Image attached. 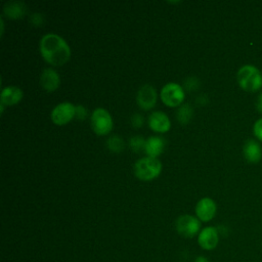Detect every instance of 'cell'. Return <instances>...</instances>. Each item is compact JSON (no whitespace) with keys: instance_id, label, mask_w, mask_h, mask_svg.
<instances>
[{"instance_id":"3957f363","label":"cell","mask_w":262,"mask_h":262,"mask_svg":"<svg viewBox=\"0 0 262 262\" xmlns=\"http://www.w3.org/2000/svg\"><path fill=\"white\" fill-rule=\"evenodd\" d=\"M161 170V161L152 157H142L134 164V173L140 180H151L159 176Z\"/></svg>"},{"instance_id":"277c9868","label":"cell","mask_w":262,"mask_h":262,"mask_svg":"<svg viewBox=\"0 0 262 262\" xmlns=\"http://www.w3.org/2000/svg\"><path fill=\"white\" fill-rule=\"evenodd\" d=\"M90 122L93 131L98 135H104L113 128L112 116L108 111L103 107H96L93 110L90 117Z\"/></svg>"},{"instance_id":"7402d4cb","label":"cell","mask_w":262,"mask_h":262,"mask_svg":"<svg viewBox=\"0 0 262 262\" xmlns=\"http://www.w3.org/2000/svg\"><path fill=\"white\" fill-rule=\"evenodd\" d=\"M75 117L80 119V120H84L87 117V110L84 105L78 104L75 106Z\"/></svg>"},{"instance_id":"44dd1931","label":"cell","mask_w":262,"mask_h":262,"mask_svg":"<svg viewBox=\"0 0 262 262\" xmlns=\"http://www.w3.org/2000/svg\"><path fill=\"white\" fill-rule=\"evenodd\" d=\"M253 131H254V135L256 136V138L260 141H262V118L258 119L254 126H253Z\"/></svg>"},{"instance_id":"6da1fadb","label":"cell","mask_w":262,"mask_h":262,"mask_svg":"<svg viewBox=\"0 0 262 262\" xmlns=\"http://www.w3.org/2000/svg\"><path fill=\"white\" fill-rule=\"evenodd\" d=\"M39 49L43 58L52 66L66 63L71 56V49L67 41L55 33H47L40 39Z\"/></svg>"},{"instance_id":"ffe728a7","label":"cell","mask_w":262,"mask_h":262,"mask_svg":"<svg viewBox=\"0 0 262 262\" xmlns=\"http://www.w3.org/2000/svg\"><path fill=\"white\" fill-rule=\"evenodd\" d=\"M199 84H200V82H199L198 78H195V77H188L184 81V87H185V89H187L189 91H193L195 88H198Z\"/></svg>"},{"instance_id":"ac0fdd59","label":"cell","mask_w":262,"mask_h":262,"mask_svg":"<svg viewBox=\"0 0 262 262\" xmlns=\"http://www.w3.org/2000/svg\"><path fill=\"white\" fill-rule=\"evenodd\" d=\"M106 145H107L108 149H111L112 151L119 152L124 148V141L121 136L114 134L107 138Z\"/></svg>"},{"instance_id":"8992f818","label":"cell","mask_w":262,"mask_h":262,"mask_svg":"<svg viewBox=\"0 0 262 262\" xmlns=\"http://www.w3.org/2000/svg\"><path fill=\"white\" fill-rule=\"evenodd\" d=\"M175 225L177 232L184 237L194 236L201 228L200 219L188 214L179 216L176 219Z\"/></svg>"},{"instance_id":"7a4b0ae2","label":"cell","mask_w":262,"mask_h":262,"mask_svg":"<svg viewBox=\"0 0 262 262\" xmlns=\"http://www.w3.org/2000/svg\"><path fill=\"white\" fill-rule=\"evenodd\" d=\"M237 83L246 91L256 92L262 87V74L253 64H245L237 71Z\"/></svg>"},{"instance_id":"2e32d148","label":"cell","mask_w":262,"mask_h":262,"mask_svg":"<svg viewBox=\"0 0 262 262\" xmlns=\"http://www.w3.org/2000/svg\"><path fill=\"white\" fill-rule=\"evenodd\" d=\"M3 11L10 18H20L27 12V5L21 1H8L3 7Z\"/></svg>"},{"instance_id":"9c48e42d","label":"cell","mask_w":262,"mask_h":262,"mask_svg":"<svg viewBox=\"0 0 262 262\" xmlns=\"http://www.w3.org/2000/svg\"><path fill=\"white\" fill-rule=\"evenodd\" d=\"M219 242V232L217 227L207 226L203 228L198 235V243L204 250H214Z\"/></svg>"},{"instance_id":"603a6c76","label":"cell","mask_w":262,"mask_h":262,"mask_svg":"<svg viewBox=\"0 0 262 262\" xmlns=\"http://www.w3.org/2000/svg\"><path fill=\"white\" fill-rule=\"evenodd\" d=\"M43 20H44V16L39 13V12H35L33 13L31 16H30V21L35 25V26H40L43 24Z\"/></svg>"},{"instance_id":"d4e9b609","label":"cell","mask_w":262,"mask_h":262,"mask_svg":"<svg viewBox=\"0 0 262 262\" xmlns=\"http://www.w3.org/2000/svg\"><path fill=\"white\" fill-rule=\"evenodd\" d=\"M256 107H257L258 112L262 113V92L258 96V99H257V102H256Z\"/></svg>"},{"instance_id":"ba28073f","label":"cell","mask_w":262,"mask_h":262,"mask_svg":"<svg viewBox=\"0 0 262 262\" xmlns=\"http://www.w3.org/2000/svg\"><path fill=\"white\" fill-rule=\"evenodd\" d=\"M137 104L143 110L151 108L157 102V91L150 84L142 85L136 93Z\"/></svg>"},{"instance_id":"8fae6325","label":"cell","mask_w":262,"mask_h":262,"mask_svg":"<svg viewBox=\"0 0 262 262\" xmlns=\"http://www.w3.org/2000/svg\"><path fill=\"white\" fill-rule=\"evenodd\" d=\"M149 127L157 132H166L171 127L169 117L162 111H155L148 116Z\"/></svg>"},{"instance_id":"4fadbf2b","label":"cell","mask_w":262,"mask_h":262,"mask_svg":"<svg viewBox=\"0 0 262 262\" xmlns=\"http://www.w3.org/2000/svg\"><path fill=\"white\" fill-rule=\"evenodd\" d=\"M243 154L249 163H258L262 158V148L255 139H248L243 146Z\"/></svg>"},{"instance_id":"484cf974","label":"cell","mask_w":262,"mask_h":262,"mask_svg":"<svg viewBox=\"0 0 262 262\" xmlns=\"http://www.w3.org/2000/svg\"><path fill=\"white\" fill-rule=\"evenodd\" d=\"M193 262H210V261L204 256H199V257L195 258V260Z\"/></svg>"},{"instance_id":"5bb4252c","label":"cell","mask_w":262,"mask_h":262,"mask_svg":"<svg viewBox=\"0 0 262 262\" xmlns=\"http://www.w3.org/2000/svg\"><path fill=\"white\" fill-rule=\"evenodd\" d=\"M24 96L23 90L17 86H5L1 90V104L12 105L17 103Z\"/></svg>"},{"instance_id":"7c38bea8","label":"cell","mask_w":262,"mask_h":262,"mask_svg":"<svg viewBox=\"0 0 262 262\" xmlns=\"http://www.w3.org/2000/svg\"><path fill=\"white\" fill-rule=\"evenodd\" d=\"M60 83L58 73L52 68H45L40 75V85L46 91H54Z\"/></svg>"},{"instance_id":"d6986e66","label":"cell","mask_w":262,"mask_h":262,"mask_svg":"<svg viewBox=\"0 0 262 262\" xmlns=\"http://www.w3.org/2000/svg\"><path fill=\"white\" fill-rule=\"evenodd\" d=\"M145 141L146 139H144L141 135H134L129 138V146L134 151L144 150Z\"/></svg>"},{"instance_id":"30bf717a","label":"cell","mask_w":262,"mask_h":262,"mask_svg":"<svg viewBox=\"0 0 262 262\" xmlns=\"http://www.w3.org/2000/svg\"><path fill=\"white\" fill-rule=\"evenodd\" d=\"M216 210H217L216 203L214 202V200L208 196L202 198L195 205L196 217L200 220L205 222L210 221L211 219L214 218L216 214Z\"/></svg>"},{"instance_id":"e0dca14e","label":"cell","mask_w":262,"mask_h":262,"mask_svg":"<svg viewBox=\"0 0 262 262\" xmlns=\"http://www.w3.org/2000/svg\"><path fill=\"white\" fill-rule=\"evenodd\" d=\"M192 117V107L188 103L181 104L176 111V118L181 124H186Z\"/></svg>"},{"instance_id":"52a82bcc","label":"cell","mask_w":262,"mask_h":262,"mask_svg":"<svg viewBox=\"0 0 262 262\" xmlns=\"http://www.w3.org/2000/svg\"><path fill=\"white\" fill-rule=\"evenodd\" d=\"M75 106L70 101H62L56 104L51 111V119L57 125L67 124L75 117Z\"/></svg>"},{"instance_id":"cb8c5ba5","label":"cell","mask_w":262,"mask_h":262,"mask_svg":"<svg viewBox=\"0 0 262 262\" xmlns=\"http://www.w3.org/2000/svg\"><path fill=\"white\" fill-rule=\"evenodd\" d=\"M131 124L134 127H140L143 124V117L141 114L135 113L132 117H131Z\"/></svg>"},{"instance_id":"9a60e30c","label":"cell","mask_w":262,"mask_h":262,"mask_svg":"<svg viewBox=\"0 0 262 262\" xmlns=\"http://www.w3.org/2000/svg\"><path fill=\"white\" fill-rule=\"evenodd\" d=\"M164 146H165L164 138H162L161 136L152 135L146 139L144 151L147 155V157L157 158L164 150Z\"/></svg>"},{"instance_id":"5b68a950","label":"cell","mask_w":262,"mask_h":262,"mask_svg":"<svg viewBox=\"0 0 262 262\" xmlns=\"http://www.w3.org/2000/svg\"><path fill=\"white\" fill-rule=\"evenodd\" d=\"M161 99L169 106L179 105L184 99V89L176 82H168L161 89Z\"/></svg>"}]
</instances>
